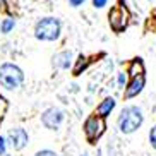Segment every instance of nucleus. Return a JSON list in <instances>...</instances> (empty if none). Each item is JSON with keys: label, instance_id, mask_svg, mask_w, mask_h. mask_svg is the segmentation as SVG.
<instances>
[{"label": "nucleus", "instance_id": "f257e3e1", "mask_svg": "<svg viewBox=\"0 0 156 156\" xmlns=\"http://www.w3.org/2000/svg\"><path fill=\"white\" fill-rule=\"evenodd\" d=\"M142 124H144V112L141 106L125 105L120 110V115L117 119V129L120 130V134L130 136V134L137 132L142 127Z\"/></svg>", "mask_w": 156, "mask_h": 156}, {"label": "nucleus", "instance_id": "f03ea898", "mask_svg": "<svg viewBox=\"0 0 156 156\" xmlns=\"http://www.w3.org/2000/svg\"><path fill=\"white\" fill-rule=\"evenodd\" d=\"M62 36V23L58 17H41L34 24V38L40 41H57Z\"/></svg>", "mask_w": 156, "mask_h": 156}, {"label": "nucleus", "instance_id": "7ed1b4c3", "mask_svg": "<svg viewBox=\"0 0 156 156\" xmlns=\"http://www.w3.org/2000/svg\"><path fill=\"white\" fill-rule=\"evenodd\" d=\"M24 84V72L16 64L5 62L0 65V86L7 91H14Z\"/></svg>", "mask_w": 156, "mask_h": 156}, {"label": "nucleus", "instance_id": "20e7f679", "mask_svg": "<svg viewBox=\"0 0 156 156\" xmlns=\"http://www.w3.org/2000/svg\"><path fill=\"white\" fill-rule=\"evenodd\" d=\"M129 23H130V12H129L125 2L119 0L108 12V24H110L112 31L119 34L127 29Z\"/></svg>", "mask_w": 156, "mask_h": 156}, {"label": "nucleus", "instance_id": "39448f33", "mask_svg": "<svg viewBox=\"0 0 156 156\" xmlns=\"http://www.w3.org/2000/svg\"><path fill=\"white\" fill-rule=\"evenodd\" d=\"M106 130V122L105 119L98 117L96 113L89 115L83 124V132H84V137L89 144H96V141L105 134Z\"/></svg>", "mask_w": 156, "mask_h": 156}, {"label": "nucleus", "instance_id": "423d86ee", "mask_svg": "<svg viewBox=\"0 0 156 156\" xmlns=\"http://www.w3.org/2000/svg\"><path fill=\"white\" fill-rule=\"evenodd\" d=\"M40 119H41V124L45 129H48V130H58L65 120V113L58 106H50V108H46V110L41 112Z\"/></svg>", "mask_w": 156, "mask_h": 156}, {"label": "nucleus", "instance_id": "0eeeda50", "mask_svg": "<svg viewBox=\"0 0 156 156\" xmlns=\"http://www.w3.org/2000/svg\"><path fill=\"white\" fill-rule=\"evenodd\" d=\"M5 139H7V146H10L14 151H23L29 142V134L23 127H12L9 129Z\"/></svg>", "mask_w": 156, "mask_h": 156}, {"label": "nucleus", "instance_id": "6e6552de", "mask_svg": "<svg viewBox=\"0 0 156 156\" xmlns=\"http://www.w3.org/2000/svg\"><path fill=\"white\" fill-rule=\"evenodd\" d=\"M146 87V74L142 76H136V77H130L129 79L127 86H125V91H124V98L125 100H132V98H137Z\"/></svg>", "mask_w": 156, "mask_h": 156}, {"label": "nucleus", "instance_id": "1a4fd4ad", "mask_svg": "<svg viewBox=\"0 0 156 156\" xmlns=\"http://www.w3.org/2000/svg\"><path fill=\"white\" fill-rule=\"evenodd\" d=\"M74 64V53L70 50H62L51 57V67L57 70H69Z\"/></svg>", "mask_w": 156, "mask_h": 156}, {"label": "nucleus", "instance_id": "9d476101", "mask_svg": "<svg viewBox=\"0 0 156 156\" xmlns=\"http://www.w3.org/2000/svg\"><path fill=\"white\" fill-rule=\"evenodd\" d=\"M115 106H117V101H115V98H113V96H106V98H103V100L98 103L96 112H94V113H96L98 117H101V119H106L108 115L113 113Z\"/></svg>", "mask_w": 156, "mask_h": 156}, {"label": "nucleus", "instance_id": "9b49d317", "mask_svg": "<svg viewBox=\"0 0 156 156\" xmlns=\"http://www.w3.org/2000/svg\"><path fill=\"white\" fill-rule=\"evenodd\" d=\"M127 74H129V79L136 77V76H142V74H146V67H144V62H142L141 57H136V58H132L130 62H129Z\"/></svg>", "mask_w": 156, "mask_h": 156}, {"label": "nucleus", "instance_id": "f8f14e48", "mask_svg": "<svg viewBox=\"0 0 156 156\" xmlns=\"http://www.w3.org/2000/svg\"><path fill=\"white\" fill-rule=\"evenodd\" d=\"M14 28H16V21L12 17H5L0 23V33L2 34H9L10 31H14Z\"/></svg>", "mask_w": 156, "mask_h": 156}, {"label": "nucleus", "instance_id": "ddd939ff", "mask_svg": "<svg viewBox=\"0 0 156 156\" xmlns=\"http://www.w3.org/2000/svg\"><path fill=\"white\" fill-rule=\"evenodd\" d=\"M87 67V58L86 57H79L77 58V64H76V67H74V76H79L81 74V70H84Z\"/></svg>", "mask_w": 156, "mask_h": 156}, {"label": "nucleus", "instance_id": "4468645a", "mask_svg": "<svg viewBox=\"0 0 156 156\" xmlns=\"http://www.w3.org/2000/svg\"><path fill=\"white\" fill-rule=\"evenodd\" d=\"M127 83H129V74H127V70L117 74V86H119V87H124V89H125Z\"/></svg>", "mask_w": 156, "mask_h": 156}, {"label": "nucleus", "instance_id": "2eb2a0df", "mask_svg": "<svg viewBox=\"0 0 156 156\" xmlns=\"http://www.w3.org/2000/svg\"><path fill=\"white\" fill-rule=\"evenodd\" d=\"M147 141H149L151 147L156 151V124L153 125L151 129H149V134H147Z\"/></svg>", "mask_w": 156, "mask_h": 156}, {"label": "nucleus", "instance_id": "dca6fc26", "mask_svg": "<svg viewBox=\"0 0 156 156\" xmlns=\"http://www.w3.org/2000/svg\"><path fill=\"white\" fill-rule=\"evenodd\" d=\"M5 153H7V139L0 136V156H5Z\"/></svg>", "mask_w": 156, "mask_h": 156}, {"label": "nucleus", "instance_id": "f3484780", "mask_svg": "<svg viewBox=\"0 0 156 156\" xmlns=\"http://www.w3.org/2000/svg\"><path fill=\"white\" fill-rule=\"evenodd\" d=\"M34 156H58V153H55L53 149H41V151H38Z\"/></svg>", "mask_w": 156, "mask_h": 156}, {"label": "nucleus", "instance_id": "a211bd4d", "mask_svg": "<svg viewBox=\"0 0 156 156\" xmlns=\"http://www.w3.org/2000/svg\"><path fill=\"white\" fill-rule=\"evenodd\" d=\"M91 2H93V7L94 9H103L108 4V0H91Z\"/></svg>", "mask_w": 156, "mask_h": 156}, {"label": "nucleus", "instance_id": "6ab92c4d", "mask_svg": "<svg viewBox=\"0 0 156 156\" xmlns=\"http://www.w3.org/2000/svg\"><path fill=\"white\" fill-rule=\"evenodd\" d=\"M86 0H69V5L70 7H81Z\"/></svg>", "mask_w": 156, "mask_h": 156}, {"label": "nucleus", "instance_id": "aec40b11", "mask_svg": "<svg viewBox=\"0 0 156 156\" xmlns=\"http://www.w3.org/2000/svg\"><path fill=\"white\" fill-rule=\"evenodd\" d=\"M81 156H87V154H86V153H83V154H81Z\"/></svg>", "mask_w": 156, "mask_h": 156}]
</instances>
